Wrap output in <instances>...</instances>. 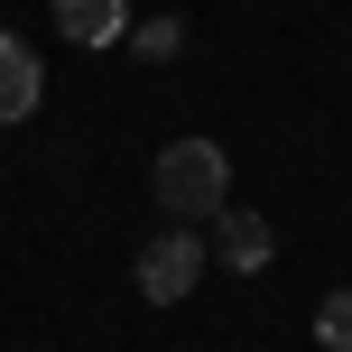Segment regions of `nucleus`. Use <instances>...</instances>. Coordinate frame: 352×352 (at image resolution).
Listing matches in <instances>:
<instances>
[{
	"mask_svg": "<svg viewBox=\"0 0 352 352\" xmlns=\"http://www.w3.org/2000/svg\"><path fill=\"white\" fill-rule=\"evenodd\" d=\"M148 186H158V204L176 223H213L232 204V158H223V140H167L158 167H148Z\"/></svg>",
	"mask_w": 352,
	"mask_h": 352,
	"instance_id": "f257e3e1",
	"label": "nucleus"
},
{
	"mask_svg": "<svg viewBox=\"0 0 352 352\" xmlns=\"http://www.w3.org/2000/svg\"><path fill=\"white\" fill-rule=\"evenodd\" d=\"M130 278H140L148 306H186L195 278H204V241H195V223H167L158 241L140 250V269H130Z\"/></svg>",
	"mask_w": 352,
	"mask_h": 352,
	"instance_id": "f03ea898",
	"label": "nucleus"
},
{
	"mask_svg": "<svg viewBox=\"0 0 352 352\" xmlns=\"http://www.w3.org/2000/svg\"><path fill=\"white\" fill-rule=\"evenodd\" d=\"M56 28L74 47H121L130 37V0H56Z\"/></svg>",
	"mask_w": 352,
	"mask_h": 352,
	"instance_id": "7ed1b4c3",
	"label": "nucleus"
},
{
	"mask_svg": "<svg viewBox=\"0 0 352 352\" xmlns=\"http://www.w3.org/2000/svg\"><path fill=\"white\" fill-rule=\"evenodd\" d=\"M213 223H223V269H241V278H250V269H269V250H278V232H269V223H260L250 204H223Z\"/></svg>",
	"mask_w": 352,
	"mask_h": 352,
	"instance_id": "20e7f679",
	"label": "nucleus"
},
{
	"mask_svg": "<svg viewBox=\"0 0 352 352\" xmlns=\"http://www.w3.org/2000/svg\"><path fill=\"white\" fill-rule=\"evenodd\" d=\"M37 93H47V74H37V56L19 47L10 28H0V121H28V111H37Z\"/></svg>",
	"mask_w": 352,
	"mask_h": 352,
	"instance_id": "39448f33",
	"label": "nucleus"
},
{
	"mask_svg": "<svg viewBox=\"0 0 352 352\" xmlns=\"http://www.w3.org/2000/svg\"><path fill=\"white\" fill-rule=\"evenodd\" d=\"M130 47H140L148 65H167V56L186 47V19H176V10H158V19H140V28H130Z\"/></svg>",
	"mask_w": 352,
	"mask_h": 352,
	"instance_id": "423d86ee",
	"label": "nucleus"
},
{
	"mask_svg": "<svg viewBox=\"0 0 352 352\" xmlns=\"http://www.w3.org/2000/svg\"><path fill=\"white\" fill-rule=\"evenodd\" d=\"M316 343L324 352H352V287H334V297L316 306Z\"/></svg>",
	"mask_w": 352,
	"mask_h": 352,
	"instance_id": "0eeeda50",
	"label": "nucleus"
}]
</instances>
